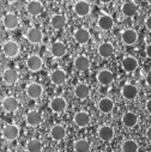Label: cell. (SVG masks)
I'll use <instances>...</instances> for the list:
<instances>
[{
	"label": "cell",
	"mask_w": 151,
	"mask_h": 152,
	"mask_svg": "<svg viewBox=\"0 0 151 152\" xmlns=\"http://www.w3.org/2000/svg\"><path fill=\"white\" fill-rule=\"evenodd\" d=\"M97 24L102 30H109L113 28V25H114V20H113V18L108 15H102L98 18Z\"/></svg>",
	"instance_id": "23"
},
{
	"label": "cell",
	"mask_w": 151,
	"mask_h": 152,
	"mask_svg": "<svg viewBox=\"0 0 151 152\" xmlns=\"http://www.w3.org/2000/svg\"><path fill=\"white\" fill-rule=\"evenodd\" d=\"M51 137L56 140V141H60L62 140L65 137H66V129L64 126L61 125H55L51 128Z\"/></svg>",
	"instance_id": "18"
},
{
	"label": "cell",
	"mask_w": 151,
	"mask_h": 152,
	"mask_svg": "<svg viewBox=\"0 0 151 152\" xmlns=\"http://www.w3.org/2000/svg\"><path fill=\"white\" fill-rule=\"evenodd\" d=\"M51 80L55 85H61L66 82V73L62 69H55L51 74Z\"/></svg>",
	"instance_id": "19"
},
{
	"label": "cell",
	"mask_w": 151,
	"mask_h": 152,
	"mask_svg": "<svg viewBox=\"0 0 151 152\" xmlns=\"http://www.w3.org/2000/svg\"><path fill=\"white\" fill-rule=\"evenodd\" d=\"M121 39H122V42L127 46H131V45H134L138 40V34L136 30L133 29H127L122 32V36H121Z\"/></svg>",
	"instance_id": "9"
},
{
	"label": "cell",
	"mask_w": 151,
	"mask_h": 152,
	"mask_svg": "<svg viewBox=\"0 0 151 152\" xmlns=\"http://www.w3.org/2000/svg\"><path fill=\"white\" fill-rule=\"evenodd\" d=\"M113 108H114V102L110 98H102L98 102V109H100V111H102L104 114L110 113L113 110Z\"/></svg>",
	"instance_id": "28"
},
{
	"label": "cell",
	"mask_w": 151,
	"mask_h": 152,
	"mask_svg": "<svg viewBox=\"0 0 151 152\" xmlns=\"http://www.w3.org/2000/svg\"><path fill=\"white\" fill-rule=\"evenodd\" d=\"M98 54L102 58H110L113 54H114V47H113V45L109 42L101 43L98 47Z\"/></svg>",
	"instance_id": "21"
},
{
	"label": "cell",
	"mask_w": 151,
	"mask_h": 152,
	"mask_svg": "<svg viewBox=\"0 0 151 152\" xmlns=\"http://www.w3.org/2000/svg\"><path fill=\"white\" fill-rule=\"evenodd\" d=\"M146 83L149 84V85H151V71L147 73V75H146Z\"/></svg>",
	"instance_id": "36"
},
{
	"label": "cell",
	"mask_w": 151,
	"mask_h": 152,
	"mask_svg": "<svg viewBox=\"0 0 151 152\" xmlns=\"http://www.w3.org/2000/svg\"><path fill=\"white\" fill-rule=\"evenodd\" d=\"M146 110H147L149 113H151V99H149V101L146 102Z\"/></svg>",
	"instance_id": "37"
},
{
	"label": "cell",
	"mask_w": 151,
	"mask_h": 152,
	"mask_svg": "<svg viewBox=\"0 0 151 152\" xmlns=\"http://www.w3.org/2000/svg\"><path fill=\"white\" fill-rule=\"evenodd\" d=\"M3 53L7 58H15L19 53V45L15 41H9L3 46Z\"/></svg>",
	"instance_id": "1"
},
{
	"label": "cell",
	"mask_w": 151,
	"mask_h": 152,
	"mask_svg": "<svg viewBox=\"0 0 151 152\" xmlns=\"http://www.w3.org/2000/svg\"><path fill=\"white\" fill-rule=\"evenodd\" d=\"M146 55H147V58H150L151 59V45H149L147 47H146Z\"/></svg>",
	"instance_id": "35"
},
{
	"label": "cell",
	"mask_w": 151,
	"mask_h": 152,
	"mask_svg": "<svg viewBox=\"0 0 151 152\" xmlns=\"http://www.w3.org/2000/svg\"><path fill=\"white\" fill-rule=\"evenodd\" d=\"M122 150L125 152H136L139 150V146L134 140H126L122 144Z\"/></svg>",
	"instance_id": "33"
},
{
	"label": "cell",
	"mask_w": 151,
	"mask_h": 152,
	"mask_svg": "<svg viewBox=\"0 0 151 152\" xmlns=\"http://www.w3.org/2000/svg\"><path fill=\"white\" fill-rule=\"evenodd\" d=\"M3 137L6 140H16L19 137V128L16 125H7L3 129Z\"/></svg>",
	"instance_id": "4"
},
{
	"label": "cell",
	"mask_w": 151,
	"mask_h": 152,
	"mask_svg": "<svg viewBox=\"0 0 151 152\" xmlns=\"http://www.w3.org/2000/svg\"><path fill=\"white\" fill-rule=\"evenodd\" d=\"M1 105H3V108H4L5 111H7V113H13V111H16V110L18 109L19 102H18V99H17L16 97H13V96H7V97H5V98L3 99Z\"/></svg>",
	"instance_id": "2"
},
{
	"label": "cell",
	"mask_w": 151,
	"mask_h": 152,
	"mask_svg": "<svg viewBox=\"0 0 151 152\" xmlns=\"http://www.w3.org/2000/svg\"><path fill=\"white\" fill-rule=\"evenodd\" d=\"M3 23H4V26L7 29V30H15L18 25H19V19L16 15L13 13H7L4 19H3Z\"/></svg>",
	"instance_id": "12"
},
{
	"label": "cell",
	"mask_w": 151,
	"mask_h": 152,
	"mask_svg": "<svg viewBox=\"0 0 151 152\" xmlns=\"http://www.w3.org/2000/svg\"><path fill=\"white\" fill-rule=\"evenodd\" d=\"M6 1H9V3H15V1H17V0H6Z\"/></svg>",
	"instance_id": "40"
},
{
	"label": "cell",
	"mask_w": 151,
	"mask_h": 152,
	"mask_svg": "<svg viewBox=\"0 0 151 152\" xmlns=\"http://www.w3.org/2000/svg\"><path fill=\"white\" fill-rule=\"evenodd\" d=\"M66 46L62 43V42H55L52 45V48H51V53L54 58H62L65 54H66Z\"/></svg>",
	"instance_id": "20"
},
{
	"label": "cell",
	"mask_w": 151,
	"mask_h": 152,
	"mask_svg": "<svg viewBox=\"0 0 151 152\" xmlns=\"http://www.w3.org/2000/svg\"><path fill=\"white\" fill-rule=\"evenodd\" d=\"M74 124L78 127H86L90 124V115L85 111L77 113L74 116Z\"/></svg>",
	"instance_id": "16"
},
{
	"label": "cell",
	"mask_w": 151,
	"mask_h": 152,
	"mask_svg": "<svg viewBox=\"0 0 151 152\" xmlns=\"http://www.w3.org/2000/svg\"><path fill=\"white\" fill-rule=\"evenodd\" d=\"M26 39L32 45H37V43H40L43 39V34L40 29H37V28H31L29 29L28 34H26Z\"/></svg>",
	"instance_id": "6"
},
{
	"label": "cell",
	"mask_w": 151,
	"mask_h": 152,
	"mask_svg": "<svg viewBox=\"0 0 151 152\" xmlns=\"http://www.w3.org/2000/svg\"><path fill=\"white\" fill-rule=\"evenodd\" d=\"M122 96L126 98V99H133L137 97L138 95V89L134 86V85H131V84H127L122 88Z\"/></svg>",
	"instance_id": "27"
},
{
	"label": "cell",
	"mask_w": 151,
	"mask_h": 152,
	"mask_svg": "<svg viewBox=\"0 0 151 152\" xmlns=\"http://www.w3.org/2000/svg\"><path fill=\"white\" fill-rule=\"evenodd\" d=\"M74 66L76 68H77L78 71H88L90 68V60L86 58V56H78V58H76L74 60Z\"/></svg>",
	"instance_id": "22"
},
{
	"label": "cell",
	"mask_w": 151,
	"mask_h": 152,
	"mask_svg": "<svg viewBox=\"0 0 151 152\" xmlns=\"http://www.w3.org/2000/svg\"><path fill=\"white\" fill-rule=\"evenodd\" d=\"M49 107H51V109H52L54 113H62V111L66 109L67 103H66L65 98H62V97H54V98L51 101Z\"/></svg>",
	"instance_id": "11"
},
{
	"label": "cell",
	"mask_w": 151,
	"mask_h": 152,
	"mask_svg": "<svg viewBox=\"0 0 151 152\" xmlns=\"http://www.w3.org/2000/svg\"><path fill=\"white\" fill-rule=\"evenodd\" d=\"M98 137L102 141H110L114 138V131L109 126H102L98 128Z\"/></svg>",
	"instance_id": "17"
},
{
	"label": "cell",
	"mask_w": 151,
	"mask_h": 152,
	"mask_svg": "<svg viewBox=\"0 0 151 152\" xmlns=\"http://www.w3.org/2000/svg\"><path fill=\"white\" fill-rule=\"evenodd\" d=\"M51 24H52V26H53L54 29L60 30V29H62V28L66 25V18H65L62 15H55V16L52 17Z\"/></svg>",
	"instance_id": "30"
},
{
	"label": "cell",
	"mask_w": 151,
	"mask_h": 152,
	"mask_svg": "<svg viewBox=\"0 0 151 152\" xmlns=\"http://www.w3.org/2000/svg\"><path fill=\"white\" fill-rule=\"evenodd\" d=\"M147 3H150V4H151V0H147Z\"/></svg>",
	"instance_id": "42"
},
{
	"label": "cell",
	"mask_w": 151,
	"mask_h": 152,
	"mask_svg": "<svg viewBox=\"0 0 151 152\" xmlns=\"http://www.w3.org/2000/svg\"><path fill=\"white\" fill-rule=\"evenodd\" d=\"M42 148H43L42 142L39 139H31L26 144V150L30 152H40V151H42Z\"/></svg>",
	"instance_id": "32"
},
{
	"label": "cell",
	"mask_w": 151,
	"mask_h": 152,
	"mask_svg": "<svg viewBox=\"0 0 151 152\" xmlns=\"http://www.w3.org/2000/svg\"><path fill=\"white\" fill-rule=\"evenodd\" d=\"M146 138L151 141V127H149V128H147V131H146Z\"/></svg>",
	"instance_id": "38"
},
{
	"label": "cell",
	"mask_w": 151,
	"mask_h": 152,
	"mask_svg": "<svg viewBox=\"0 0 151 152\" xmlns=\"http://www.w3.org/2000/svg\"><path fill=\"white\" fill-rule=\"evenodd\" d=\"M42 94H43V88H42V85L37 84V83H31L26 88V95L32 99L40 98L42 96Z\"/></svg>",
	"instance_id": "5"
},
{
	"label": "cell",
	"mask_w": 151,
	"mask_h": 152,
	"mask_svg": "<svg viewBox=\"0 0 151 152\" xmlns=\"http://www.w3.org/2000/svg\"><path fill=\"white\" fill-rule=\"evenodd\" d=\"M26 66L31 72H37L42 68L43 61L39 55H30L26 59Z\"/></svg>",
	"instance_id": "3"
},
{
	"label": "cell",
	"mask_w": 151,
	"mask_h": 152,
	"mask_svg": "<svg viewBox=\"0 0 151 152\" xmlns=\"http://www.w3.org/2000/svg\"><path fill=\"white\" fill-rule=\"evenodd\" d=\"M97 80L101 85H109L114 80V75L109 69H102L97 73Z\"/></svg>",
	"instance_id": "8"
},
{
	"label": "cell",
	"mask_w": 151,
	"mask_h": 152,
	"mask_svg": "<svg viewBox=\"0 0 151 152\" xmlns=\"http://www.w3.org/2000/svg\"><path fill=\"white\" fill-rule=\"evenodd\" d=\"M101 3H103V4H108V3H110L111 0H100Z\"/></svg>",
	"instance_id": "39"
},
{
	"label": "cell",
	"mask_w": 151,
	"mask_h": 152,
	"mask_svg": "<svg viewBox=\"0 0 151 152\" xmlns=\"http://www.w3.org/2000/svg\"><path fill=\"white\" fill-rule=\"evenodd\" d=\"M74 40H76V42L79 43V45L88 43L89 40H90V32H89V30H86L84 28L78 29L77 31L74 32Z\"/></svg>",
	"instance_id": "13"
},
{
	"label": "cell",
	"mask_w": 151,
	"mask_h": 152,
	"mask_svg": "<svg viewBox=\"0 0 151 152\" xmlns=\"http://www.w3.org/2000/svg\"><path fill=\"white\" fill-rule=\"evenodd\" d=\"M145 25H146V28L151 31V16L146 18V20H145Z\"/></svg>",
	"instance_id": "34"
},
{
	"label": "cell",
	"mask_w": 151,
	"mask_h": 152,
	"mask_svg": "<svg viewBox=\"0 0 151 152\" xmlns=\"http://www.w3.org/2000/svg\"><path fill=\"white\" fill-rule=\"evenodd\" d=\"M26 11L31 16H39L43 12V5L39 0H31L26 5Z\"/></svg>",
	"instance_id": "7"
},
{
	"label": "cell",
	"mask_w": 151,
	"mask_h": 152,
	"mask_svg": "<svg viewBox=\"0 0 151 152\" xmlns=\"http://www.w3.org/2000/svg\"><path fill=\"white\" fill-rule=\"evenodd\" d=\"M74 12L78 17H85L90 13V5L88 1H84V0H81V1L76 3L74 5Z\"/></svg>",
	"instance_id": "10"
},
{
	"label": "cell",
	"mask_w": 151,
	"mask_h": 152,
	"mask_svg": "<svg viewBox=\"0 0 151 152\" xmlns=\"http://www.w3.org/2000/svg\"><path fill=\"white\" fill-rule=\"evenodd\" d=\"M122 67H124V69H125L126 72H133V71H136L137 67H138V61H137V59L133 58V56H127V58H125L124 61H122Z\"/></svg>",
	"instance_id": "24"
},
{
	"label": "cell",
	"mask_w": 151,
	"mask_h": 152,
	"mask_svg": "<svg viewBox=\"0 0 151 152\" xmlns=\"http://www.w3.org/2000/svg\"><path fill=\"white\" fill-rule=\"evenodd\" d=\"M121 11H122V13H124L125 16L131 17V16H134V15L137 13L138 6H137V4L133 3V1H127V3H125V4L122 5Z\"/></svg>",
	"instance_id": "26"
},
{
	"label": "cell",
	"mask_w": 151,
	"mask_h": 152,
	"mask_svg": "<svg viewBox=\"0 0 151 152\" xmlns=\"http://www.w3.org/2000/svg\"><path fill=\"white\" fill-rule=\"evenodd\" d=\"M122 122L126 127H134L138 124V118H137V115L134 113L128 111L122 116Z\"/></svg>",
	"instance_id": "29"
},
{
	"label": "cell",
	"mask_w": 151,
	"mask_h": 152,
	"mask_svg": "<svg viewBox=\"0 0 151 152\" xmlns=\"http://www.w3.org/2000/svg\"><path fill=\"white\" fill-rule=\"evenodd\" d=\"M18 72L16 71V69H12V68H7V69H5L4 71V73H3V79H4V82L6 83V84H10V85H12V84H16L17 82H18Z\"/></svg>",
	"instance_id": "14"
},
{
	"label": "cell",
	"mask_w": 151,
	"mask_h": 152,
	"mask_svg": "<svg viewBox=\"0 0 151 152\" xmlns=\"http://www.w3.org/2000/svg\"><path fill=\"white\" fill-rule=\"evenodd\" d=\"M74 95L79 99H84L90 95V88L85 84H78L74 89Z\"/></svg>",
	"instance_id": "25"
},
{
	"label": "cell",
	"mask_w": 151,
	"mask_h": 152,
	"mask_svg": "<svg viewBox=\"0 0 151 152\" xmlns=\"http://www.w3.org/2000/svg\"><path fill=\"white\" fill-rule=\"evenodd\" d=\"M54 1H56V3H61V1H64V0H54Z\"/></svg>",
	"instance_id": "41"
},
{
	"label": "cell",
	"mask_w": 151,
	"mask_h": 152,
	"mask_svg": "<svg viewBox=\"0 0 151 152\" xmlns=\"http://www.w3.org/2000/svg\"><path fill=\"white\" fill-rule=\"evenodd\" d=\"M74 150L76 151H79V152H88L91 150L90 142L85 139H79L74 142Z\"/></svg>",
	"instance_id": "31"
},
{
	"label": "cell",
	"mask_w": 151,
	"mask_h": 152,
	"mask_svg": "<svg viewBox=\"0 0 151 152\" xmlns=\"http://www.w3.org/2000/svg\"><path fill=\"white\" fill-rule=\"evenodd\" d=\"M25 120H26V124L29 126H39L42 122V115L39 111L32 110V111H29L26 114Z\"/></svg>",
	"instance_id": "15"
}]
</instances>
